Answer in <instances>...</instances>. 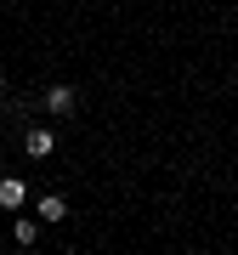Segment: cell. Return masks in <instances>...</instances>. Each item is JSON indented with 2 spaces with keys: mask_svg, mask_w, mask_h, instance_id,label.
I'll return each instance as SVG.
<instances>
[{
  "mask_svg": "<svg viewBox=\"0 0 238 255\" xmlns=\"http://www.w3.org/2000/svg\"><path fill=\"white\" fill-rule=\"evenodd\" d=\"M74 102H80L74 85H46V108H51V114H74Z\"/></svg>",
  "mask_w": 238,
  "mask_h": 255,
  "instance_id": "obj_1",
  "label": "cell"
},
{
  "mask_svg": "<svg viewBox=\"0 0 238 255\" xmlns=\"http://www.w3.org/2000/svg\"><path fill=\"white\" fill-rule=\"evenodd\" d=\"M28 199V187H23V176H6V182H0V210H17Z\"/></svg>",
  "mask_w": 238,
  "mask_h": 255,
  "instance_id": "obj_2",
  "label": "cell"
},
{
  "mask_svg": "<svg viewBox=\"0 0 238 255\" xmlns=\"http://www.w3.org/2000/svg\"><path fill=\"white\" fill-rule=\"evenodd\" d=\"M28 159H51V147H57V136H51V130H28Z\"/></svg>",
  "mask_w": 238,
  "mask_h": 255,
  "instance_id": "obj_3",
  "label": "cell"
},
{
  "mask_svg": "<svg viewBox=\"0 0 238 255\" xmlns=\"http://www.w3.org/2000/svg\"><path fill=\"white\" fill-rule=\"evenodd\" d=\"M68 216V199L63 193H46V199H40V221H63Z\"/></svg>",
  "mask_w": 238,
  "mask_h": 255,
  "instance_id": "obj_4",
  "label": "cell"
},
{
  "mask_svg": "<svg viewBox=\"0 0 238 255\" xmlns=\"http://www.w3.org/2000/svg\"><path fill=\"white\" fill-rule=\"evenodd\" d=\"M11 238H17V244L28 250V244H34V238H40V221H28V216H23L17 227H11Z\"/></svg>",
  "mask_w": 238,
  "mask_h": 255,
  "instance_id": "obj_5",
  "label": "cell"
},
{
  "mask_svg": "<svg viewBox=\"0 0 238 255\" xmlns=\"http://www.w3.org/2000/svg\"><path fill=\"white\" fill-rule=\"evenodd\" d=\"M0 85H6V74H0Z\"/></svg>",
  "mask_w": 238,
  "mask_h": 255,
  "instance_id": "obj_6",
  "label": "cell"
},
{
  "mask_svg": "<svg viewBox=\"0 0 238 255\" xmlns=\"http://www.w3.org/2000/svg\"><path fill=\"white\" fill-rule=\"evenodd\" d=\"M0 119H6V108H0Z\"/></svg>",
  "mask_w": 238,
  "mask_h": 255,
  "instance_id": "obj_7",
  "label": "cell"
}]
</instances>
